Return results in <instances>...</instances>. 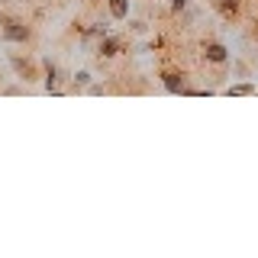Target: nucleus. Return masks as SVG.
<instances>
[{"mask_svg": "<svg viewBox=\"0 0 258 258\" xmlns=\"http://www.w3.org/2000/svg\"><path fill=\"white\" fill-rule=\"evenodd\" d=\"M55 81H58V68L52 64V68H48V78H45V87H48V91H55Z\"/></svg>", "mask_w": 258, "mask_h": 258, "instance_id": "0eeeda50", "label": "nucleus"}, {"mask_svg": "<svg viewBox=\"0 0 258 258\" xmlns=\"http://www.w3.org/2000/svg\"><path fill=\"white\" fill-rule=\"evenodd\" d=\"M110 13H113V20H126L129 4H126V0H110Z\"/></svg>", "mask_w": 258, "mask_h": 258, "instance_id": "20e7f679", "label": "nucleus"}, {"mask_svg": "<svg viewBox=\"0 0 258 258\" xmlns=\"http://www.w3.org/2000/svg\"><path fill=\"white\" fill-rule=\"evenodd\" d=\"M207 61H216V64H220V61H226V48L223 45H207Z\"/></svg>", "mask_w": 258, "mask_h": 258, "instance_id": "39448f33", "label": "nucleus"}, {"mask_svg": "<svg viewBox=\"0 0 258 258\" xmlns=\"http://www.w3.org/2000/svg\"><path fill=\"white\" fill-rule=\"evenodd\" d=\"M226 94H229V97H232V94H236V97H239V94H255V84H232Z\"/></svg>", "mask_w": 258, "mask_h": 258, "instance_id": "423d86ee", "label": "nucleus"}, {"mask_svg": "<svg viewBox=\"0 0 258 258\" xmlns=\"http://www.w3.org/2000/svg\"><path fill=\"white\" fill-rule=\"evenodd\" d=\"M87 81H91V75H87V71H78V75H75V84H87Z\"/></svg>", "mask_w": 258, "mask_h": 258, "instance_id": "6e6552de", "label": "nucleus"}, {"mask_svg": "<svg viewBox=\"0 0 258 258\" xmlns=\"http://www.w3.org/2000/svg\"><path fill=\"white\" fill-rule=\"evenodd\" d=\"M184 4H187V0H174V10H184Z\"/></svg>", "mask_w": 258, "mask_h": 258, "instance_id": "1a4fd4ad", "label": "nucleus"}, {"mask_svg": "<svg viewBox=\"0 0 258 258\" xmlns=\"http://www.w3.org/2000/svg\"><path fill=\"white\" fill-rule=\"evenodd\" d=\"M116 52H119V42H116V39H113L110 32H107V36L100 39V58H113Z\"/></svg>", "mask_w": 258, "mask_h": 258, "instance_id": "7ed1b4c3", "label": "nucleus"}, {"mask_svg": "<svg viewBox=\"0 0 258 258\" xmlns=\"http://www.w3.org/2000/svg\"><path fill=\"white\" fill-rule=\"evenodd\" d=\"M4 39H7V42H26V39H29L26 23H7V26H4Z\"/></svg>", "mask_w": 258, "mask_h": 258, "instance_id": "f257e3e1", "label": "nucleus"}, {"mask_svg": "<svg viewBox=\"0 0 258 258\" xmlns=\"http://www.w3.org/2000/svg\"><path fill=\"white\" fill-rule=\"evenodd\" d=\"M161 84H165V91H171V94H190V87L184 84V75H165Z\"/></svg>", "mask_w": 258, "mask_h": 258, "instance_id": "f03ea898", "label": "nucleus"}]
</instances>
